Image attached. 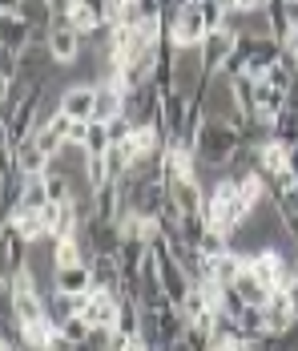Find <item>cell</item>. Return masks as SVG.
<instances>
[{"label":"cell","mask_w":298,"mask_h":351,"mask_svg":"<svg viewBox=\"0 0 298 351\" xmlns=\"http://www.w3.org/2000/svg\"><path fill=\"white\" fill-rule=\"evenodd\" d=\"M286 166H290V145L282 138H270L254 149V170H262L266 178L278 174V170H286Z\"/></svg>","instance_id":"cell-12"},{"label":"cell","mask_w":298,"mask_h":351,"mask_svg":"<svg viewBox=\"0 0 298 351\" xmlns=\"http://www.w3.org/2000/svg\"><path fill=\"white\" fill-rule=\"evenodd\" d=\"M49 4H53V12H57V21H65V16L73 12V8H77V4H81V0H49Z\"/></svg>","instance_id":"cell-28"},{"label":"cell","mask_w":298,"mask_h":351,"mask_svg":"<svg viewBox=\"0 0 298 351\" xmlns=\"http://www.w3.org/2000/svg\"><path fill=\"white\" fill-rule=\"evenodd\" d=\"M166 36L177 45V49H198L206 40V21H201V4L190 0V4H177V8H166Z\"/></svg>","instance_id":"cell-2"},{"label":"cell","mask_w":298,"mask_h":351,"mask_svg":"<svg viewBox=\"0 0 298 351\" xmlns=\"http://www.w3.org/2000/svg\"><path fill=\"white\" fill-rule=\"evenodd\" d=\"M12 162H16L21 174H49V170H53V158L40 149V141L36 138L16 141V145H12Z\"/></svg>","instance_id":"cell-11"},{"label":"cell","mask_w":298,"mask_h":351,"mask_svg":"<svg viewBox=\"0 0 298 351\" xmlns=\"http://www.w3.org/2000/svg\"><path fill=\"white\" fill-rule=\"evenodd\" d=\"M266 311V331L270 335H286V331H295L298 327V307H295V295L290 291H270V303L262 307Z\"/></svg>","instance_id":"cell-6"},{"label":"cell","mask_w":298,"mask_h":351,"mask_svg":"<svg viewBox=\"0 0 298 351\" xmlns=\"http://www.w3.org/2000/svg\"><path fill=\"white\" fill-rule=\"evenodd\" d=\"M234 45H238V33H230V29L210 33L201 40V69H206V77H218L226 69V61L234 57Z\"/></svg>","instance_id":"cell-7"},{"label":"cell","mask_w":298,"mask_h":351,"mask_svg":"<svg viewBox=\"0 0 298 351\" xmlns=\"http://www.w3.org/2000/svg\"><path fill=\"white\" fill-rule=\"evenodd\" d=\"M93 85H97V113H93V121H113V117H121V113H125V89L113 85V81H93Z\"/></svg>","instance_id":"cell-13"},{"label":"cell","mask_w":298,"mask_h":351,"mask_svg":"<svg viewBox=\"0 0 298 351\" xmlns=\"http://www.w3.org/2000/svg\"><path fill=\"white\" fill-rule=\"evenodd\" d=\"M238 323H242V331H246L250 339H254V335H270V331H266V311L262 307H246V311L238 315Z\"/></svg>","instance_id":"cell-26"},{"label":"cell","mask_w":298,"mask_h":351,"mask_svg":"<svg viewBox=\"0 0 298 351\" xmlns=\"http://www.w3.org/2000/svg\"><path fill=\"white\" fill-rule=\"evenodd\" d=\"M109 125L105 121H89V141H85V154H109Z\"/></svg>","instance_id":"cell-25"},{"label":"cell","mask_w":298,"mask_h":351,"mask_svg":"<svg viewBox=\"0 0 298 351\" xmlns=\"http://www.w3.org/2000/svg\"><path fill=\"white\" fill-rule=\"evenodd\" d=\"M4 226H12V230H16L21 239H29V243L49 239V226H45L40 210H29V206H8V214H4Z\"/></svg>","instance_id":"cell-10"},{"label":"cell","mask_w":298,"mask_h":351,"mask_svg":"<svg viewBox=\"0 0 298 351\" xmlns=\"http://www.w3.org/2000/svg\"><path fill=\"white\" fill-rule=\"evenodd\" d=\"M222 311H230L234 319L246 311V299L238 295V287H226V291H222Z\"/></svg>","instance_id":"cell-27"},{"label":"cell","mask_w":298,"mask_h":351,"mask_svg":"<svg viewBox=\"0 0 298 351\" xmlns=\"http://www.w3.org/2000/svg\"><path fill=\"white\" fill-rule=\"evenodd\" d=\"M234 287H238V295L246 299V307H266V303H270V287H266V282H258L250 271H242Z\"/></svg>","instance_id":"cell-19"},{"label":"cell","mask_w":298,"mask_h":351,"mask_svg":"<svg viewBox=\"0 0 298 351\" xmlns=\"http://www.w3.org/2000/svg\"><path fill=\"white\" fill-rule=\"evenodd\" d=\"M266 21H270V36H274L278 45L295 33V25H290V16H286V0H270V4H266Z\"/></svg>","instance_id":"cell-21"},{"label":"cell","mask_w":298,"mask_h":351,"mask_svg":"<svg viewBox=\"0 0 298 351\" xmlns=\"http://www.w3.org/2000/svg\"><path fill=\"white\" fill-rule=\"evenodd\" d=\"M53 331H57V319L53 315L36 319V323H21V339L29 343V351H45L49 339H53Z\"/></svg>","instance_id":"cell-17"},{"label":"cell","mask_w":298,"mask_h":351,"mask_svg":"<svg viewBox=\"0 0 298 351\" xmlns=\"http://www.w3.org/2000/svg\"><path fill=\"white\" fill-rule=\"evenodd\" d=\"M201 214H206V222H210V226H218V230L234 234L238 226H246V222H250L254 206H250V198L242 194L238 178H218L214 186H206Z\"/></svg>","instance_id":"cell-1"},{"label":"cell","mask_w":298,"mask_h":351,"mask_svg":"<svg viewBox=\"0 0 298 351\" xmlns=\"http://www.w3.org/2000/svg\"><path fill=\"white\" fill-rule=\"evenodd\" d=\"M40 218H45V226H49V243L81 234V214H77V202H49V206L40 210Z\"/></svg>","instance_id":"cell-8"},{"label":"cell","mask_w":298,"mask_h":351,"mask_svg":"<svg viewBox=\"0 0 298 351\" xmlns=\"http://www.w3.org/2000/svg\"><path fill=\"white\" fill-rule=\"evenodd\" d=\"M57 109L69 113L73 121H93V113H97V85H85V81L65 85L61 97H57Z\"/></svg>","instance_id":"cell-5"},{"label":"cell","mask_w":298,"mask_h":351,"mask_svg":"<svg viewBox=\"0 0 298 351\" xmlns=\"http://www.w3.org/2000/svg\"><path fill=\"white\" fill-rule=\"evenodd\" d=\"M242 271H246V254H238V250H226L222 258H214V279L222 287H234Z\"/></svg>","instance_id":"cell-18"},{"label":"cell","mask_w":298,"mask_h":351,"mask_svg":"<svg viewBox=\"0 0 298 351\" xmlns=\"http://www.w3.org/2000/svg\"><path fill=\"white\" fill-rule=\"evenodd\" d=\"M53 291H69V295L93 291V267H89V263H77V267L53 271Z\"/></svg>","instance_id":"cell-14"},{"label":"cell","mask_w":298,"mask_h":351,"mask_svg":"<svg viewBox=\"0 0 298 351\" xmlns=\"http://www.w3.org/2000/svg\"><path fill=\"white\" fill-rule=\"evenodd\" d=\"M45 49H49V61H53V65L69 69V65H77V61H81V53H85V36L77 33L69 21H57V25H53V33L45 36Z\"/></svg>","instance_id":"cell-3"},{"label":"cell","mask_w":298,"mask_h":351,"mask_svg":"<svg viewBox=\"0 0 298 351\" xmlns=\"http://www.w3.org/2000/svg\"><path fill=\"white\" fill-rule=\"evenodd\" d=\"M266 81H270L274 89H282V93H290V89L298 85V69H295V61H290V57L282 53V57H278V61L270 65V73H266Z\"/></svg>","instance_id":"cell-20"},{"label":"cell","mask_w":298,"mask_h":351,"mask_svg":"<svg viewBox=\"0 0 298 351\" xmlns=\"http://www.w3.org/2000/svg\"><path fill=\"white\" fill-rule=\"evenodd\" d=\"M286 16H290V25L298 29V0H286Z\"/></svg>","instance_id":"cell-29"},{"label":"cell","mask_w":298,"mask_h":351,"mask_svg":"<svg viewBox=\"0 0 298 351\" xmlns=\"http://www.w3.org/2000/svg\"><path fill=\"white\" fill-rule=\"evenodd\" d=\"M198 250L206 254V258H222V254H226V250H234V246H230V234H226V230H218V226H206V234H201Z\"/></svg>","instance_id":"cell-23"},{"label":"cell","mask_w":298,"mask_h":351,"mask_svg":"<svg viewBox=\"0 0 298 351\" xmlns=\"http://www.w3.org/2000/svg\"><path fill=\"white\" fill-rule=\"evenodd\" d=\"M53 198H49V182L45 174H25V186H21V202L16 206H29V210H45Z\"/></svg>","instance_id":"cell-16"},{"label":"cell","mask_w":298,"mask_h":351,"mask_svg":"<svg viewBox=\"0 0 298 351\" xmlns=\"http://www.w3.org/2000/svg\"><path fill=\"white\" fill-rule=\"evenodd\" d=\"M190 97L194 93H182V89H162V121H166V134L177 138L186 130V117H190Z\"/></svg>","instance_id":"cell-9"},{"label":"cell","mask_w":298,"mask_h":351,"mask_svg":"<svg viewBox=\"0 0 298 351\" xmlns=\"http://www.w3.org/2000/svg\"><path fill=\"white\" fill-rule=\"evenodd\" d=\"M121 299H125V295L105 291V287L93 282V291H89V307H85L89 327H93V331H113V327H117V315H121Z\"/></svg>","instance_id":"cell-4"},{"label":"cell","mask_w":298,"mask_h":351,"mask_svg":"<svg viewBox=\"0 0 298 351\" xmlns=\"http://www.w3.org/2000/svg\"><path fill=\"white\" fill-rule=\"evenodd\" d=\"M65 21H69V25H73V29H77V33H81V36L97 33L101 25H105V21H101V12H93V8H89V4H77V8H73V12H69Z\"/></svg>","instance_id":"cell-24"},{"label":"cell","mask_w":298,"mask_h":351,"mask_svg":"<svg viewBox=\"0 0 298 351\" xmlns=\"http://www.w3.org/2000/svg\"><path fill=\"white\" fill-rule=\"evenodd\" d=\"M201 4V21H206V33H222L230 25V4L226 0H198Z\"/></svg>","instance_id":"cell-22"},{"label":"cell","mask_w":298,"mask_h":351,"mask_svg":"<svg viewBox=\"0 0 298 351\" xmlns=\"http://www.w3.org/2000/svg\"><path fill=\"white\" fill-rule=\"evenodd\" d=\"M0 45L8 49V53H25L29 45H33V25L21 16V12H12V16H4V29H0Z\"/></svg>","instance_id":"cell-15"}]
</instances>
